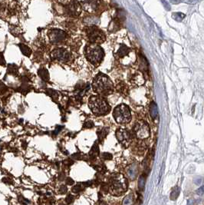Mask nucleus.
I'll list each match as a JSON object with an SVG mask.
<instances>
[{"instance_id": "obj_4", "label": "nucleus", "mask_w": 204, "mask_h": 205, "mask_svg": "<svg viewBox=\"0 0 204 205\" xmlns=\"http://www.w3.org/2000/svg\"><path fill=\"white\" fill-rule=\"evenodd\" d=\"M85 54L87 59L92 64H97L102 61L104 55L103 49L97 44L91 43L86 46Z\"/></svg>"}, {"instance_id": "obj_6", "label": "nucleus", "mask_w": 204, "mask_h": 205, "mask_svg": "<svg viewBox=\"0 0 204 205\" xmlns=\"http://www.w3.org/2000/svg\"><path fill=\"white\" fill-rule=\"evenodd\" d=\"M87 36L91 43L99 44L105 40V35L99 29L95 26H88L85 29Z\"/></svg>"}, {"instance_id": "obj_13", "label": "nucleus", "mask_w": 204, "mask_h": 205, "mask_svg": "<svg viewBox=\"0 0 204 205\" xmlns=\"http://www.w3.org/2000/svg\"><path fill=\"white\" fill-rule=\"evenodd\" d=\"M137 171H138V166L136 163H133L130 167H128L127 169V174L128 176L131 179V180H134L137 177Z\"/></svg>"}, {"instance_id": "obj_24", "label": "nucleus", "mask_w": 204, "mask_h": 205, "mask_svg": "<svg viewBox=\"0 0 204 205\" xmlns=\"http://www.w3.org/2000/svg\"><path fill=\"white\" fill-rule=\"evenodd\" d=\"M6 65V60H5L3 54L0 52V65Z\"/></svg>"}, {"instance_id": "obj_12", "label": "nucleus", "mask_w": 204, "mask_h": 205, "mask_svg": "<svg viewBox=\"0 0 204 205\" xmlns=\"http://www.w3.org/2000/svg\"><path fill=\"white\" fill-rule=\"evenodd\" d=\"M116 137L118 141L124 145H128L130 141V133L125 129H118L116 131Z\"/></svg>"}, {"instance_id": "obj_7", "label": "nucleus", "mask_w": 204, "mask_h": 205, "mask_svg": "<svg viewBox=\"0 0 204 205\" xmlns=\"http://www.w3.org/2000/svg\"><path fill=\"white\" fill-rule=\"evenodd\" d=\"M134 133L137 138L146 139L150 137V127L144 121H137L134 127Z\"/></svg>"}, {"instance_id": "obj_32", "label": "nucleus", "mask_w": 204, "mask_h": 205, "mask_svg": "<svg viewBox=\"0 0 204 205\" xmlns=\"http://www.w3.org/2000/svg\"><path fill=\"white\" fill-rule=\"evenodd\" d=\"M187 205H195V201L193 199H190L187 201Z\"/></svg>"}, {"instance_id": "obj_21", "label": "nucleus", "mask_w": 204, "mask_h": 205, "mask_svg": "<svg viewBox=\"0 0 204 205\" xmlns=\"http://www.w3.org/2000/svg\"><path fill=\"white\" fill-rule=\"evenodd\" d=\"M173 18L174 19H175L176 21H177V22H181L183 19L185 18V14H184V13H174V14H173Z\"/></svg>"}, {"instance_id": "obj_1", "label": "nucleus", "mask_w": 204, "mask_h": 205, "mask_svg": "<svg viewBox=\"0 0 204 205\" xmlns=\"http://www.w3.org/2000/svg\"><path fill=\"white\" fill-rule=\"evenodd\" d=\"M92 86L94 91L101 95H109L113 93V82L103 73H99L96 75L93 81Z\"/></svg>"}, {"instance_id": "obj_27", "label": "nucleus", "mask_w": 204, "mask_h": 205, "mask_svg": "<svg viewBox=\"0 0 204 205\" xmlns=\"http://www.w3.org/2000/svg\"><path fill=\"white\" fill-rule=\"evenodd\" d=\"M6 90H7L6 86V85H5L2 81H0V91L4 92V91H6Z\"/></svg>"}, {"instance_id": "obj_9", "label": "nucleus", "mask_w": 204, "mask_h": 205, "mask_svg": "<svg viewBox=\"0 0 204 205\" xmlns=\"http://www.w3.org/2000/svg\"><path fill=\"white\" fill-rule=\"evenodd\" d=\"M48 37L52 43L59 44L65 39L66 33L60 29H52L48 32Z\"/></svg>"}, {"instance_id": "obj_30", "label": "nucleus", "mask_w": 204, "mask_h": 205, "mask_svg": "<svg viewBox=\"0 0 204 205\" xmlns=\"http://www.w3.org/2000/svg\"><path fill=\"white\" fill-rule=\"evenodd\" d=\"M67 191H68V189H67L66 186H64V185L61 186V188H60V191H59L61 194H64V193L67 192Z\"/></svg>"}, {"instance_id": "obj_26", "label": "nucleus", "mask_w": 204, "mask_h": 205, "mask_svg": "<svg viewBox=\"0 0 204 205\" xmlns=\"http://www.w3.org/2000/svg\"><path fill=\"white\" fill-rule=\"evenodd\" d=\"M81 191V187L79 185H76L72 188V192L74 193H79Z\"/></svg>"}, {"instance_id": "obj_31", "label": "nucleus", "mask_w": 204, "mask_h": 205, "mask_svg": "<svg viewBox=\"0 0 204 205\" xmlns=\"http://www.w3.org/2000/svg\"><path fill=\"white\" fill-rule=\"evenodd\" d=\"M197 194L200 195L203 194V186H201L200 188L197 190Z\"/></svg>"}, {"instance_id": "obj_14", "label": "nucleus", "mask_w": 204, "mask_h": 205, "mask_svg": "<svg viewBox=\"0 0 204 205\" xmlns=\"http://www.w3.org/2000/svg\"><path fill=\"white\" fill-rule=\"evenodd\" d=\"M38 75L43 81H48L49 80V74L46 68H41L38 71Z\"/></svg>"}, {"instance_id": "obj_8", "label": "nucleus", "mask_w": 204, "mask_h": 205, "mask_svg": "<svg viewBox=\"0 0 204 205\" xmlns=\"http://www.w3.org/2000/svg\"><path fill=\"white\" fill-rule=\"evenodd\" d=\"M51 58L53 60L62 62H69L71 59L70 52L64 48H56L51 53Z\"/></svg>"}, {"instance_id": "obj_19", "label": "nucleus", "mask_w": 204, "mask_h": 205, "mask_svg": "<svg viewBox=\"0 0 204 205\" xmlns=\"http://www.w3.org/2000/svg\"><path fill=\"white\" fill-rule=\"evenodd\" d=\"M179 194V188L177 186L173 189V191H172L171 192V194H170V198H171V200H176V199L178 197Z\"/></svg>"}, {"instance_id": "obj_23", "label": "nucleus", "mask_w": 204, "mask_h": 205, "mask_svg": "<svg viewBox=\"0 0 204 205\" xmlns=\"http://www.w3.org/2000/svg\"><path fill=\"white\" fill-rule=\"evenodd\" d=\"M161 2L163 3L165 8H166L167 10H170V4L168 3V2H167L166 0H161Z\"/></svg>"}, {"instance_id": "obj_3", "label": "nucleus", "mask_w": 204, "mask_h": 205, "mask_svg": "<svg viewBox=\"0 0 204 205\" xmlns=\"http://www.w3.org/2000/svg\"><path fill=\"white\" fill-rule=\"evenodd\" d=\"M128 189V181L121 174H115L111 177V192L113 195L121 196Z\"/></svg>"}, {"instance_id": "obj_10", "label": "nucleus", "mask_w": 204, "mask_h": 205, "mask_svg": "<svg viewBox=\"0 0 204 205\" xmlns=\"http://www.w3.org/2000/svg\"><path fill=\"white\" fill-rule=\"evenodd\" d=\"M81 7L76 0H72L68 5L65 6V12L72 16L79 15L81 13Z\"/></svg>"}, {"instance_id": "obj_17", "label": "nucleus", "mask_w": 204, "mask_h": 205, "mask_svg": "<svg viewBox=\"0 0 204 205\" xmlns=\"http://www.w3.org/2000/svg\"><path fill=\"white\" fill-rule=\"evenodd\" d=\"M19 72V68L15 64H8L7 66V72L10 75H17Z\"/></svg>"}, {"instance_id": "obj_16", "label": "nucleus", "mask_w": 204, "mask_h": 205, "mask_svg": "<svg viewBox=\"0 0 204 205\" xmlns=\"http://www.w3.org/2000/svg\"><path fill=\"white\" fill-rule=\"evenodd\" d=\"M129 52H130L129 48H128L125 45H121L118 51V55L119 57H124V56L128 55Z\"/></svg>"}, {"instance_id": "obj_33", "label": "nucleus", "mask_w": 204, "mask_h": 205, "mask_svg": "<svg viewBox=\"0 0 204 205\" xmlns=\"http://www.w3.org/2000/svg\"><path fill=\"white\" fill-rule=\"evenodd\" d=\"M67 180H68V181H67V182H68V185H72L74 184V181H73V180L72 179V178H68Z\"/></svg>"}, {"instance_id": "obj_2", "label": "nucleus", "mask_w": 204, "mask_h": 205, "mask_svg": "<svg viewBox=\"0 0 204 205\" xmlns=\"http://www.w3.org/2000/svg\"><path fill=\"white\" fill-rule=\"evenodd\" d=\"M88 106L93 113L97 115H104L111 111V107L107 101L101 96L90 98Z\"/></svg>"}, {"instance_id": "obj_5", "label": "nucleus", "mask_w": 204, "mask_h": 205, "mask_svg": "<svg viewBox=\"0 0 204 205\" xmlns=\"http://www.w3.org/2000/svg\"><path fill=\"white\" fill-rule=\"evenodd\" d=\"M113 116L118 124H127L131 120V113L128 106L121 104L114 109Z\"/></svg>"}, {"instance_id": "obj_15", "label": "nucleus", "mask_w": 204, "mask_h": 205, "mask_svg": "<svg viewBox=\"0 0 204 205\" xmlns=\"http://www.w3.org/2000/svg\"><path fill=\"white\" fill-rule=\"evenodd\" d=\"M150 114H151V118L153 119H156L157 117V114H158L157 105L154 102H151V105H150Z\"/></svg>"}, {"instance_id": "obj_25", "label": "nucleus", "mask_w": 204, "mask_h": 205, "mask_svg": "<svg viewBox=\"0 0 204 205\" xmlns=\"http://www.w3.org/2000/svg\"><path fill=\"white\" fill-rule=\"evenodd\" d=\"M74 197H73L72 195H68V197H67V198H66V201H67V203L68 204H72L74 201Z\"/></svg>"}, {"instance_id": "obj_28", "label": "nucleus", "mask_w": 204, "mask_h": 205, "mask_svg": "<svg viewBox=\"0 0 204 205\" xmlns=\"http://www.w3.org/2000/svg\"><path fill=\"white\" fill-rule=\"evenodd\" d=\"M102 156H103V157L104 158V159H107V160H110L112 158L111 154L109 153H103L102 154Z\"/></svg>"}, {"instance_id": "obj_20", "label": "nucleus", "mask_w": 204, "mask_h": 205, "mask_svg": "<svg viewBox=\"0 0 204 205\" xmlns=\"http://www.w3.org/2000/svg\"><path fill=\"white\" fill-rule=\"evenodd\" d=\"M122 205H133V197L131 195H128L122 201Z\"/></svg>"}, {"instance_id": "obj_29", "label": "nucleus", "mask_w": 204, "mask_h": 205, "mask_svg": "<svg viewBox=\"0 0 204 205\" xmlns=\"http://www.w3.org/2000/svg\"><path fill=\"white\" fill-rule=\"evenodd\" d=\"M93 125H94V124H93V122L92 121H87V122L85 124V127H86V128H92Z\"/></svg>"}, {"instance_id": "obj_22", "label": "nucleus", "mask_w": 204, "mask_h": 205, "mask_svg": "<svg viewBox=\"0 0 204 205\" xmlns=\"http://www.w3.org/2000/svg\"><path fill=\"white\" fill-rule=\"evenodd\" d=\"M145 185V178L144 176H140L138 180V188L143 190Z\"/></svg>"}, {"instance_id": "obj_18", "label": "nucleus", "mask_w": 204, "mask_h": 205, "mask_svg": "<svg viewBox=\"0 0 204 205\" xmlns=\"http://www.w3.org/2000/svg\"><path fill=\"white\" fill-rule=\"evenodd\" d=\"M19 48H20L21 52H22L23 55H25V56H30L32 54V50L30 49V48H29L28 46L24 45V44H19Z\"/></svg>"}, {"instance_id": "obj_34", "label": "nucleus", "mask_w": 204, "mask_h": 205, "mask_svg": "<svg viewBox=\"0 0 204 205\" xmlns=\"http://www.w3.org/2000/svg\"><path fill=\"white\" fill-rule=\"evenodd\" d=\"M100 205H107V204L106 203V202H104V201H101Z\"/></svg>"}, {"instance_id": "obj_11", "label": "nucleus", "mask_w": 204, "mask_h": 205, "mask_svg": "<svg viewBox=\"0 0 204 205\" xmlns=\"http://www.w3.org/2000/svg\"><path fill=\"white\" fill-rule=\"evenodd\" d=\"M100 6L99 0H85L82 3V7L85 11L90 13H95Z\"/></svg>"}]
</instances>
